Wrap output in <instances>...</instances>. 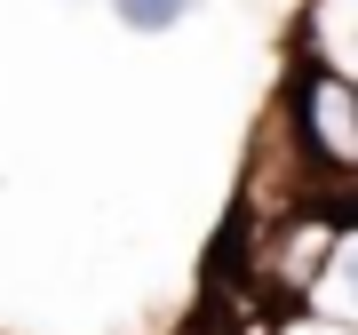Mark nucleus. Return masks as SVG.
Masks as SVG:
<instances>
[{
    "label": "nucleus",
    "instance_id": "obj_1",
    "mask_svg": "<svg viewBox=\"0 0 358 335\" xmlns=\"http://www.w3.org/2000/svg\"><path fill=\"white\" fill-rule=\"evenodd\" d=\"M279 112H287L294 152H303L310 176H319V192H358V80L334 64V56L303 48L287 64Z\"/></svg>",
    "mask_w": 358,
    "mask_h": 335
},
{
    "label": "nucleus",
    "instance_id": "obj_2",
    "mask_svg": "<svg viewBox=\"0 0 358 335\" xmlns=\"http://www.w3.org/2000/svg\"><path fill=\"white\" fill-rule=\"evenodd\" d=\"M310 311L358 335V216L343 224V247H334V264H327V280H319V296H310Z\"/></svg>",
    "mask_w": 358,
    "mask_h": 335
},
{
    "label": "nucleus",
    "instance_id": "obj_3",
    "mask_svg": "<svg viewBox=\"0 0 358 335\" xmlns=\"http://www.w3.org/2000/svg\"><path fill=\"white\" fill-rule=\"evenodd\" d=\"M103 8L120 16V32H143V40H159V32H176L183 16H192V0H103Z\"/></svg>",
    "mask_w": 358,
    "mask_h": 335
},
{
    "label": "nucleus",
    "instance_id": "obj_4",
    "mask_svg": "<svg viewBox=\"0 0 358 335\" xmlns=\"http://www.w3.org/2000/svg\"><path fill=\"white\" fill-rule=\"evenodd\" d=\"M279 335H350V327L319 320V311H287V320H279Z\"/></svg>",
    "mask_w": 358,
    "mask_h": 335
}]
</instances>
